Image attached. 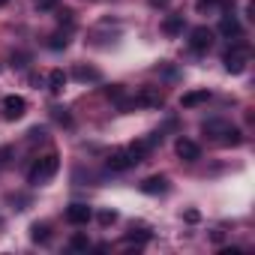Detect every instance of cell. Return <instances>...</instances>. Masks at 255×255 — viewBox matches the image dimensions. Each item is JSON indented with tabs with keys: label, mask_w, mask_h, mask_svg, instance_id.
<instances>
[{
	"label": "cell",
	"mask_w": 255,
	"mask_h": 255,
	"mask_svg": "<svg viewBox=\"0 0 255 255\" xmlns=\"http://www.w3.org/2000/svg\"><path fill=\"white\" fill-rule=\"evenodd\" d=\"M219 33H222V36H240V24H237V18H234V15H222Z\"/></svg>",
	"instance_id": "obj_11"
},
{
	"label": "cell",
	"mask_w": 255,
	"mask_h": 255,
	"mask_svg": "<svg viewBox=\"0 0 255 255\" xmlns=\"http://www.w3.org/2000/svg\"><path fill=\"white\" fill-rule=\"evenodd\" d=\"M222 144H228V147H237L240 141H243V135H240V129H234V126H228V129H225V135L219 138Z\"/></svg>",
	"instance_id": "obj_17"
},
{
	"label": "cell",
	"mask_w": 255,
	"mask_h": 255,
	"mask_svg": "<svg viewBox=\"0 0 255 255\" xmlns=\"http://www.w3.org/2000/svg\"><path fill=\"white\" fill-rule=\"evenodd\" d=\"M3 3H6V0H0V6H3Z\"/></svg>",
	"instance_id": "obj_26"
},
{
	"label": "cell",
	"mask_w": 255,
	"mask_h": 255,
	"mask_svg": "<svg viewBox=\"0 0 255 255\" xmlns=\"http://www.w3.org/2000/svg\"><path fill=\"white\" fill-rule=\"evenodd\" d=\"M162 30H165L168 36H177V33L183 30V15H168V18L162 21Z\"/></svg>",
	"instance_id": "obj_12"
},
{
	"label": "cell",
	"mask_w": 255,
	"mask_h": 255,
	"mask_svg": "<svg viewBox=\"0 0 255 255\" xmlns=\"http://www.w3.org/2000/svg\"><path fill=\"white\" fill-rule=\"evenodd\" d=\"M66 42H69L66 36H51V42H48V45H51V48H63Z\"/></svg>",
	"instance_id": "obj_22"
},
{
	"label": "cell",
	"mask_w": 255,
	"mask_h": 255,
	"mask_svg": "<svg viewBox=\"0 0 255 255\" xmlns=\"http://www.w3.org/2000/svg\"><path fill=\"white\" fill-rule=\"evenodd\" d=\"M78 81H99L102 75H99V69H93V66H75V72H72Z\"/></svg>",
	"instance_id": "obj_13"
},
{
	"label": "cell",
	"mask_w": 255,
	"mask_h": 255,
	"mask_svg": "<svg viewBox=\"0 0 255 255\" xmlns=\"http://www.w3.org/2000/svg\"><path fill=\"white\" fill-rule=\"evenodd\" d=\"M63 84H66V72H63V69H54V72L48 75V90H51V93H60Z\"/></svg>",
	"instance_id": "obj_14"
},
{
	"label": "cell",
	"mask_w": 255,
	"mask_h": 255,
	"mask_svg": "<svg viewBox=\"0 0 255 255\" xmlns=\"http://www.w3.org/2000/svg\"><path fill=\"white\" fill-rule=\"evenodd\" d=\"M168 189V180L162 177V174H153V177H147L144 183H141V192L144 195H159V192H165Z\"/></svg>",
	"instance_id": "obj_8"
},
{
	"label": "cell",
	"mask_w": 255,
	"mask_h": 255,
	"mask_svg": "<svg viewBox=\"0 0 255 255\" xmlns=\"http://www.w3.org/2000/svg\"><path fill=\"white\" fill-rule=\"evenodd\" d=\"M87 246H90V243H87V237H84V234H75V237L69 240V249H75V252H84Z\"/></svg>",
	"instance_id": "obj_19"
},
{
	"label": "cell",
	"mask_w": 255,
	"mask_h": 255,
	"mask_svg": "<svg viewBox=\"0 0 255 255\" xmlns=\"http://www.w3.org/2000/svg\"><path fill=\"white\" fill-rule=\"evenodd\" d=\"M90 216H93V210L87 204H69L66 207V222H72V225H84V222H90Z\"/></svg>",
	"instance_id": "obj_7"
},
{
	"label": "cell",
	"mask_w": 255,
	"mask_h": 255,
	"mask_svg": "<svg viewBox=\"0 0 255 255\" xmlns=\"http://www.w3.org/2000/svg\"><path fill=\"white\" fill-rule=\"evenodd\" d=\"M135 162H138V159H135L129 150H114V153L105 159V165H108L111 171H126V168H132Z\"/></svg>",
	"instance_id": "obj_3"
},
{
	"label": "cell",
	"mask_w": 255,
	"mask_h": 255,
	"mask_svg": "<svg viewBox=\"0 0 255 255\" xmlns=\"http://www.w3.org/2000/svg\"><path fill=\"white\" fill-rule=\"evenodd\" d=\"M57 168H60V156H57V153H45V156H39V159L30 165V171H27V180H30L33 186H39V183H48V180L57 174Z\"/></svg>",
	"instance_id": "obj_1"
},
{
	"label": "cell",
	"mask_w": 255,
	"mask_h": 255,
	"mask_svg": "<svg viewBox=\"0 0 255 255\" xmlns=\"http://www.w3.org/2000/svg\"><path fill=\"white\" fill-rule=\"evenodd\" d=\"M126 240H129V243H147V240H150V231H144V228L135 231V225H132V231L126 234Z\"/></svg>",
	"instance_id": "obj_18"
},
{
	"label": "cell",
	"mask_w": 255,
	"mask_h": 255,
	"mask_svg": "<svg viewBox=\"0 0 255 255\" xmlns=\"http://www.w3.org/2000/svg\"><path fill=\"white\" fill-rule=\"evenodd\" d=\"M24 111H27L24 96H6L3 99V117L6 120H18V117H24Z\"/></svg>",
	"instance_id": "obj_5"
},
{
	"label": "cell",
	"mask_w": 255,
	"mask_h": 255,
	"mask_svg": "<svg viewBox=\"0 0 255 255\" xmlns=\"http://www.w3.org/2000/svg\"><path fill=\"white\" fill-rule=\"evenodd\" d=\"M246 60H249V48L237 45V48H231V51L225 54V69L237 75V72H243V69H246Z\"/></svg>",
	"instance_id": "obj_2"
},
{
	"label": "cell",
	"mask_w": 255,
	"mask_h": 255,
	"mask_svg": "<svg viewBox=\"0 0 255 255\" xmlns=\"http://www.w3.org/2000/svg\"><path fill=\"white\" fill-rule=\"evenodd\" d=\"M222 3H225V0H198L195 9H198V12H207V9H216V6H222Z\"/></svg>",
	"instance_id": "obj_20"
},
{
	"label": "cell",
	"mask_w": 255,
	"mask_h": 255,
	"mask_svg": "<svg viewBox=\"0 0 255 255\" xmlns=\"http://www.w3.org/2000/svg\"><path fill=\"white\" fill-rule=\"evenodd\" d=\"M30 237H33L36 243H45V240L51 237V228H48L45 222H33V225H30Z\"/></svg>",
	"instance_id": "obj_15"
},
{
	"label": "cell",
	"mask_w": 255,
	"mask_h": 255,
	"mask_svg": "<svg viewBox=\"0 0 255 255\" xmlns=\"http://www.w3.org/2000/svg\"><path fill=\"white\" fill-rule=\"evenodd\" d=\"M54 120H60V123H69V114H63V108H54Z\"/></svg>",
	"instance_id": "obj_23"
},
{
	"label": "cell",
	"mask_w": 255,
	"mask_h": 255,
	"mask_svg": "<svg viewBox=\"0 0 255 255\" xmlns=\"http://www.w3.org/2000/svg\"><path fill=\"white\" fill-rule=\"evenodd\" d=\"M39 6H42V9H48V6H54V0H39Z\"/></svg>",
	"instance_id": "obj_25"
},
{
	"label": "cell",
	"mask_w": 255,
	"mask_h": 255,
	"mask_svg": "<svg viewBox=\"0 0 255 255\" xmlns=\"http://www.w3.org/2000/svg\"><path fill=\"white\" fill-rule=\"evenodd\" d=\"M114 219H117V213H114V210H102V213H99V225H111Z\"/></svg>",
	"instance_id": "obj_21"
},
{
	"label": "cell",
	"mask_w": 255,
	"mask_h": 255,
	"mask_svg": "<svg viewBox=\"0 0 255 255\" xmlns=\"http://www.w3.org/2000/svg\"><path fill=\"white\" fill-rule=\"evenodd\" d=\"M210 42H213V33H210L207 27H195V30L189 33V48H192L195 54L207 51V48H210Z\"/></svg>",
	"instance_id": "obj_4"
},
{
	"label": "cell",
	"mask_w": 255,
	"mask_h": 255,
	"mask_svg": "<svg viewBox=\"0 0 255 255\" xmlns=\"http://www.w3.org/2000/svg\"><path fill=\"white\" fill-rule=\"evenodd\" d=\"M42 138H45V129H33L30 132V141H42Z\"/></svg>",
	"instance_id": "obj_24"
},
{
	"label": "cell",
	"mask_w": 255,
	"mask_h": 255,
	"mask_svg": "<svg viewBox=\"0 0 255 255\" xmlns=\"http://www.w3.org/2000/svg\"><path fill=\"white\" fill-rule=\"evenodd\" d=\"M225 129H228V123H222V120H210V123H204V132L213 135V138H222Z\"/></svg>",
	"instance_id": "obj_16"
},
{
	"label": "cell",
	"mask_w": 255,
	"mask_h": 255,
	"mask_svg": "<svg viewBox=\"0 0 255 255\" xmlns=\"http://www.w3.org/2000/svg\"><path fill=\"white\" fill-rule=\"evenodd\" d=\"M174 150H177V156H180V159H186V162H195V159L201 156V147H198L195 141H189V138H177Z\"/></svg>",
	"instance_id": "obj_6"
},
{
	"label": "cell",
	"mask_w": 255,
	"mask_h": 255,
	"mask_svg": "<svg viewBox=\"0 0 255 255\" xmlns=\"http://www.w3.org/2000/svg\"><path fill=\"white\" fill-rule=\"evenodd\" d=\"M132 102H135V105H147V108H159V105H162V93H156V90H141Z\"/></svg>",
	"instance_id": "obj_10"
},
{
	"label": "cell",
	"mask_w": 255,
	"mask_h": 255,
	"mask_svg": "<svg viewBox=\"0 0 255 255\" xmlns=\"http://www.w3.org/2000/svg\"><path fill=\"white\" fill-rule=\"evenodd\" d=\"M207 99H210V90H189V93L180 96V105H183V108H195V105H201V102H207Z\"/></svg>",
	"instance_id": "obj_9"
}]
</instances>
